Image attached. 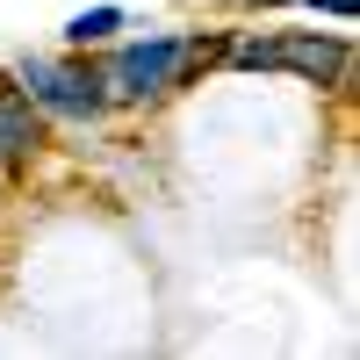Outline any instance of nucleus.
Wrapping results in <instances>:
<instances>
[{
    "label": "nucleus",
    "instance_id": "f257e3e1",
    "mask_svg": "<svg viewBox=\"0 0 360 360\" xmlns=\"http://www.w3.org/2000/svg\"><path fill=\"white\" fill-rule=\"evenodd\" d=\"M8 79H15L44 115H58V123H101V115H108L101 65H94L86 51H65V58L29 51V58H15V72H8Z\"/></svg>",
    "mask_w": 360,
    "mask_h": 360
},
{
    "label": "nucleus",
    "instance_id": "f03ea898",
    "mask_svg": "<svg viewBox=\"0 0 360 360\" xmlns=\"http://www.w3.org/2000/svg\"><path fill=\"white\" fill-rule=\"evenodd\" d=\"M173 65H180V37H144V44H115L101 58V86L108 108H144L173 94Z\"/></svg>",
    "mask_w": 360,
    "mask_h": 360
},
{
    "label": "nucleus",
    "instance_id": "7ed1b4c3",
    "mask_svg": "<svg viewBox=\"0 0 360 360\" xmlns=\"http://www.w3.org/2000/svg\"><path fill=\"white\" fill-rule=\"evenodd\" d=\"M274 51V72H295L303 86H346L353 79V44L339 29H281V37H266Z\"/></svg>",
    "mask_w": 360,
    "mask_h": 360
},
{
    "label": "nucleus",
    "instance_id": "20e7f679",
    "mask_svg": "<svg viewBox=\"0 0 360 360\" xmlns=\"http://www.w3.org/2000/svg\"><path fill=\"white\" fill-rule=\"evenodd\" d=\"M44 123L51 115L29 101L15 79H0V173H15V166H29L44 152Z\"/></svg>",
    "mask_w": 360,
    "mask_h": 360
},
{
    "label": "nucleus",
    "instance_id": "39448f33",
    "mask_svg": "<svg viewBox=\"0 0 360 360\" xmlns=\"http://www.w3.org/2000/svg\"><path fill=\"white\" fill-rule=\"evenodd\" d=\"M115 29H123V8H79L65 22V51H94V44H115Z\"/></svg>",
    "mask_w": 360,
    "mask_h": 360
},
{
    "label": "nucleus",
    "instance_id": "423d86ee",
    "mask_svg": "<svg viewBox=\"0 0 360 360\" xmlns=\"http://www.w3.org/2000/svg\"><path fill=\"white\" fill-rule=\"evenodd\" d=\"M303 8H310V15H332V22H353L360 0H303Z\"/></svg>",
    "mask_w": 360,
    "mask_h": 360
},
{
    "label": "nucleus",
    "instance_id": "0eeeda50",
    "mask_svg": "<svg viewBox=\"0 0 360 360\" xmlns=\"http://www.w3.org/2000/svg\"><path fill=\"white\" fill-rule=\"evenodd\" d=\"M245 8H281V0H245Z\"/></svg>",
    "mask_w": 360,
    "mask_h": 360
}]
</instances>
